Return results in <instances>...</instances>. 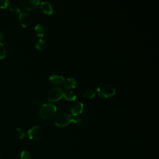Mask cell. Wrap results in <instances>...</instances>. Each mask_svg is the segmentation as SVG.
Wrapping results in <instances>:
<instances>
[{
    "instance_id": "cell-1",
    "label": "cell",
    "mask_w": 159,
    "mask_h": 159,
    "mask_svg": "<svg viewBox=\"0 0 159 159\" xmlns=\"http://www.w3.org/2000/svg\"><path fill=\"white\" fill-rule=\"evenodd\" d=\"M57 112V107L52 103L43 104L39 110L40 117L46 120L53 118Z\"/></svg>"
},
{
    "instance_id": "cell-2",
    "label": "cell",
    "mask_w": 159,
    "mask_h": 159,
    "mask_svg": "<svg viewBox=\"0 0 159 159\" xmlns=\"http://www.w3.org/2000/svg\"><path fill=\"white\" fill-rule=\"evenodd\" d=\"M97 91L99 96L104 98L112 97L116 93L115 87L107 82L100 83L97 88Z\"/></svg>"
},
{
    "instance_id": "cell-3",
    "label": "cell",
    "mask_w": 159,
    "mask_h": 159,
    "mask_svg": "<svg viewBox=\"0 0 159 159\" xmlns=\"http://www.w3.org/2000/svg\"><path fill=\"white\" fill-rule=\"evenodd\" d=\"M71 122H73V117L69 113L65 112L58 113L55 119V124L60 127H65Z\"/></svg>"
},
{
    "instance_id": "cell-4",
    "label": "cell",
    "mask_w": 159,
    "mask_h": 159,
    "mask_svg": "<svg viewBox=\"0 0 159 159\" xmlns=\"http://www.w3.org/2000/svg\"><path fill=\"white\" fill-rule=\"evenodd\" d=\"M64 90L60 86H53L50 88L47 92V99L50 101H57L63 96Z\"/></svg>"
},
{
    "instance_id": "cell-5",
    "label": "cell",
    "mask_w": 159,
    "mask_h": 159,
    "mask_svg": "<svg viewBox=\"0 0 159 159\" xmlns=\"http://www.w3.org/2000/svg\"><path fill=\"white\" fill-rule=\"evenodd\" d=\"M43 130L39 125H35L32 127L27 132L28 137L30 139L37 140H39L42 135Z\"/></svg>"
},
{
    "instance_id": "cell-6",
    "label": "cell",
    "mask_w": 159,
    "mask_h": 159,
    "mask_svg": "<svg viewBox=\"0 0 159 159\" xmlns=\"http://www.w3.org/2000/svg\"><path fill=\"white\" fill-rule=\"evenodd\" d=\"M19 3L24 9L30 11L36 8L39 6L40 1L39 0H20Z\"/></svg>"
},
{
    "instance_id": "cell-7",
    "label": "cell",
    "mask_w": 159,
    "mask_h": 159,
    "mask_svg": "<svg viewBox=\"0 0 159 159\" xmlns=\"http://www.w3.org/2000/svg\"><path fill=\"white\" fill-rule=\"evenodd\" d=\"M83 109V104L80 101H74L70 106V111L73 115L78 116L81 114Z\"/></svg>"
},
{
    "instance_id": "cell-8",
    "label": "cell",
    "mask_w": 159,
    "mask_h": 159,
    "mask_svg": "<svg viewBox=\"0 0 159 159\" xmlns=\"http://www.w3.org/2000/svg\"><path fill=\"white\" fill-rule=\"evenodd\" d=\"M19 20L23 27H27L32 20V17L27 12H22L19 14Z\"/></svg>"
},
{
    "instance_id": "cell-9",
    "label": "cell",
    "mask_w": 159,
    "mask_h": 159,
    "mask_svg": "<svg viewBox=\"0 0 159 159\" xmlns=\"http://www.w3.org/2000/svg\"><path fill=\"white\" fill-rule=\"evenodd\" d=\"M34 30L36 32L37 35L41 37L46 36L48 34L47 27L42 23L37 24L34 27Z\"/></svg>"
},
{
    "instance_id": "cell-10",
    "label": "cell",
    "mask_w": 159,
    "mask_h": 159,
    "mask_svg": "<svg viewBox=\"0 0 159 159\" xmlns=\"http://www.w3.org/2000/svg\"><path fill=\"white\" fill-rule=\"evenodd\" d=\"M50 81L55 84H60L63 83L65 79L61 74L58 73H53L49 77Z\"/></svg>"
},
{
    "instance_id": "cell-11",
    "label": "cell",
    "mask_w": 159,
    "mask_h": 159,
    "mask_svg": "<svg viewBox=\"0 0 159 159\" xmlns=\"http://www.w3.org/2000/svg\"><path fill=\"white\" fill-rule=\"evenodd\" d=\"M40 9L42 12L47 14H51L53 12V8L52 4L47 1H42L40 3Z\"/></svg>"
},
{
    "instance_id": "cell-12",
    "label": "cell",
    "mask_w": 159,
    "mask_h": 159,
    "mask_svg": "<svg viewBox=\"0 0 159 159\" xmlns=\"http://www.w3.org/2000/svg\"><path fill=\"white\" fill-rule=\"evenodd\" d=\"M63 85L66 89H73L76 86V81L73 78H68L64 80Z\"/></svg>"
},
{
    "instance_id": "cell-13",
    "label": "cell",
    "mask_w": 159,
    "mask_h": 159,
    "mask_svg": "<svg viewBox=\"0 0 159 159\" xmlns=\"http://www.w3.org/2000/svg\"><path fill=\"white\" fill-rule=\"evenodd\" d=\"M63 96L68 101H75L76 98V94L72 91H64Z\"/></svg>"
},
{
    "instance_id": "cell-14",
    "label": "cell",
    "mask_w": 159,
    "mask_h": 159,
    "mask_svg": "<svg viewBox=\"0 0 159 159\" xmlns=\"http://www.w3.org/2000/svg\"><path fill=\"white\" fill-rule=\"evenodd\" d=\"M83 94L84 97H86L87 98H93V97H94L96 93L93 89L88 88L84 91Z\"/></svg>"
},
{
    "instance_id": "cell-15",
    "label": "cell",
    "mask_w": 159,
    "mask_h": 159,
    "mask_svg": "<svg viewBox=\"0 0 159 159\" xmlns=\"http://www.w3.org/2000/svg\"><path fill=\"white\" fill-rule=\"evenodd\" d=\"M6 48L3 43H0V60L4 58L6 56Z\"/></svg>"
},
{
    "instance_id": "cell-16",
    "label": "cell",
    "mask_w": 159,
    "mask_h": 159,
    "mask_svg": "<svg viewBox=\"0 0 159 159\" xmlns=\"http://www.w3.org/2000/svg\"><path fill=\"white\" fill-rule=\"evenodd\" d=\"M21 159H32L31 153L27 150H23L20 153Z\"/></svg>"
},
{
    "instance_id": "cell-17",
    "label": "cell",
    "mask_w": 159,
    "mask_h": 159,
    "mask_svg": "<svg viewBox=\"0 0 159 159\" xmlns=\"http://www.w3.org/2000/svg\"><path fill=\"white\" fill-rule=\"evenodd\" d=\"M45 42L43 39H40L37 41V42H36V48L38 50H42L45 48Z\"/></svg>"
},
{
    "instance_id": "cell-18",
    "label": "cell",
    "mask_w": 159,
    "mask_h": 159,
    "mask_svg": "<svg viewBox=\"0 0 159 159\" xmlns=\"http://www.w3.org/2000/svg\"><path fill=\"white\" fill-rule=\"evenodd\" d=\"M16 134L17 136V137L20 139H24L25 136V131L21 128H17L16 129Z\"/></svg>"
},
{
    "instance_id": "cell-19",
    "label": "cell",
    "mask_w": 159,
    "mask_h": 159,
    "mask_svg": "<svg viewBox=\"0 0 159 159\" xmlns=\"http://www.w3.org/2000/svg\"><path fill=\"white\" fill-rule=\"evenodd\" d=\"M9 9L11 10V11H12L13 12H15L17 14H19L20 12V8L15 4H9Z\"/></svg>"
},
{
    "instance_id": "cell-20",
    "label": "cell",
    "mask_w": 159,
    "mask_h": 159,
    "mask_svg": "<svg viewBox=\"0 0 159 159\" xmlns=\"http://www.w3.org/2000/svg\"><path fill=\"white\" fill-rule=\"evenodd\" d=\"M9 2L8 0H0V8L6 9L9 6Z\"/></svg>"
},
{
    "instance_id": "cell-21",
    "label": "cell",
    "mask_w": 159,
    "mask_h": 159,
    "mask_svg": "<svg viewBox=\"0 0 159 159\" xmlns=\"http://www.w3.org/2000/svg\"><path fill=\"white\" fill-rule=\"evenodd\" d=\"M82 121V119L80 117H73V122L76 124H80Z\"/></svg>"
},
{
    "instance_id": "cell-22",
    "label": "cell",
    "mask_w": 159,
    "mask_h": 159,
    "mask_svg": "<svg viewBox=\"0 0 159 159\" xmlns=\"http://www.w3.org/2000/svg\"><path fill=\"white\" fill-rule=\"evenodd\" d=\"M4 40V34L2 33V32L0 30V43L1 42H2Z\"/></svg>"
},
{
    "instance_id": "cell-23",
    "label": "cell",
    "mask_w": 159,
    "mask_h": 159,
    "mask_svg": "<svg viewBox=\"0 0 159 159\" xmlns=\"http://www.w3.org/2000/svg\"><path fill=\"white\" fill-rule=\"evenodd\" d=\"M0 158H1V156H0Z\"/></svg>"
}]
</instances>
